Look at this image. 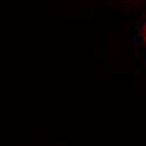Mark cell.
Returning <instances> with one entry per match:
<instances>
[{
    "instance_id": "cell-1",
    "label": "cell",
    "mask_w": 146,
    "mask_h": 146,
    "mask_svg": "<svg viewBox=\"0 0 146 146\" xmlns=\"http://www.w3.org/2000/svg\"><path fill=\"white\" fill-rule=\"evenodd\" d=\"M136 27H138V32H139V44L145 45V49H146V7Z\"/></svg>"
}]
</instances>
